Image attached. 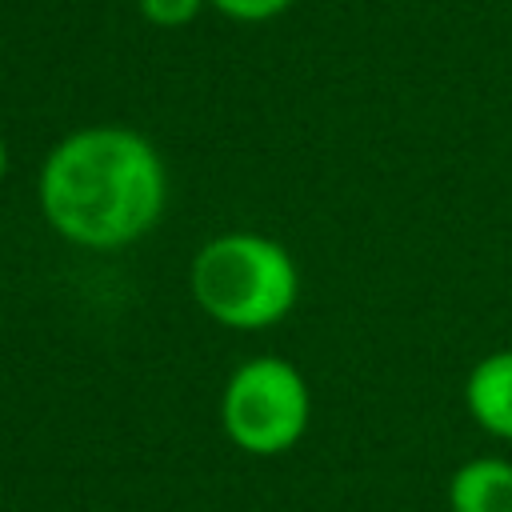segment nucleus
<instances>
[{"label": "nucleus", "instance_id": "1", "mask_svg": "<svg viewBox=\"0 0 512 512\" xmlns=\"http://www.w3.org/2000/svg\"><path fill=\"white\" fill-rule=\"evenodd\" d=\"M52 232L80 248H124L156 228L168 172L148 136L124 124H88L52 144L36 176Z\"/></svg>", "mask_w": 512, "mask_h": 512}, {"label": "nucleus", "instance_id": "3", "mask_svg": "<svg viewBox=\"0 0 512 512\" xmlns=\"http://www.w3.org/2000/svg\"><path fill=\"white\" fill-rule=\"evenodd\" d=\"M312 420V392L296 364L280 356L244 360L220 396L224 436L248 456H280L300 444Z\"/></svg>", "mask_w": 512, "mask_h": 512}, {"label": "nucleus", "instance_id": "2", "mask_svg": "<svg viewBox=\"0 0 512 512\" xmlns=\"http://www.w3.org/2000/svg\"><path fill=\"white\" fill-rule=\"evenodd\" d=\"M188 284L208 320L236 332H260L280 324L300 296V272L292 252L260 232L212 236L192 256Z\"/></svg>", "mask_w": 512, "mask_h": 512}, {"label": "nucleus", "instance_id": "5", "mask_svg": "<svg viewBox=\"0 0 512 512\" xmlns=\"http://www.w3.org/2000/svg\"><path fill=\"white\" fill-rule=\"evenodd\" d=\"M452 512H512V464L500 456H476L448 480Z\"/></svg>", "mask_w": 512, "mask_h": 512}, {"label": "nucleus", "instance_id": "4", "mask_svg": "<svg viewBox=\"0 0 512 512\" xmlns=\"http://www.w3.org/2000/svg\"><path fill=\"white\" fill-rule=\"evenodd\" d=\"M464 404L484 432L512 440V348L488 352L472 364L464 380Z\"/></svg>", "mask_w": 512, "mask_h": 512}, {"label": "nucleus", "instance_id": "7", "mask_svg": "<svg viewBox=\"0 0 512 512\" xmlns=\"http://www.w3.org/2000/svg\"><path fill=\"white\" fill-rule=\"evenodd\" d=\"M296 0H208V8H216L220 16L228 20H240V24H264V20H276L280 12H288Z\"/></svg>", "mask_w": 512, "mask_h": 512}, {"label": "nucleus", "instance_id": "8", "mask_svg": "<svg viewBox=\"0 0 512 512\" xmlns=\"http://www.w3.org/2000/svg\"><path fill=\"white\" fill-rule=\"evenodd\" d=\"M4 172H8V144H4V136H0V180H4Z\"/></svg>", "mask_w": 512, "mask_h": 512}, {"label": "nucleus", "instance_id": "6", "mask_svg": "<svg viewBox=\"0 0 512 512\" xmlns=\"http://www.w3.org/2000/svg\"><path fill=\"white\" fill-rule=\"evenodd\" d=\"M208 0H136L140 16L156 28H184L204 12Z\"/></svg>", "mask_w": 512, "mask_h": 512}]
</instances>
